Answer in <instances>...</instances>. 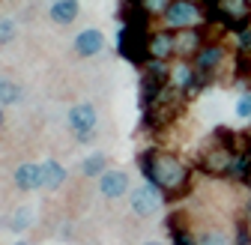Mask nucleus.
<instances>
[{"label":"nucleus","mask_w":251,"mask_h":245,"mask_svg":"<svg viewBox=\"0 0 251 245\" xmlns=\"http://www.w3.org/2000/svg\"><path fill=\"white\" fill-rule=\"evenodd\" d=\"M99 192H102V197H108V200L123 197L126 192H129V173H126V171H105V173L99 176Z\"/></svg>","instance_id":"0eeeda50"},{"label":"nucleus","mask_w":251,"mask_h":245,"mask_svg":"<svg viewBox=\"0 0 251 245\" xmlns=\"http://www.w3.org/2000/svg\"><path fill=\"white\" fill-rule=\"evenodd\" d=\"M27 224H30V209H27V206H21L15 216H12V230H24Z\"/></svg>","instance_id":"aec40b11"},{"label":"nucleus","mask_w":251,"mask_h":245,"mask_svg":"<svg viewBox=\"0 0 251 245\" xmlns=\"http://www.w3.org/2000/svg\"><path fill=\"white\" fill-rule=\"evenodd\" d=\"M102 48H105V36H102V30H96V27H87V30H81V33L75 36V45H72L75 57H81V60H87V57H96Z\"/></svg>","instance_id":"423d86ee"},{"label":"nucleus","mask_w":251,"mask_h":245,"mask_svg":"<svg viewBox=\"0 0 251 245\" xmlns=\"http://www.w3.org/2000/svg\"><path fill=\"white\" fill-rule=\"evenodd\" d=\"M3 120H6V114H3V105H0V129H3Z\"/></svg>","instance_id":"4be33fe9"},{"label":"nucleus","mask_w":251,"mask_h":245,"mask_svg":"<svg viewBox=\"0 0 251 245\" xmlns=\"http://www.w3.org/2000/svg\"><path fill=\"white\" fill-rule=\"evenodd\" d=\"M245 216H248V221H251V200H248V206H245Z\"/></svg>","instance_id":"5701e85b"},{"label":"nucleus","mask_w":251,"mask_h":245,"mask_svg":"<svg viewBox=\"0 0 251 245\" xmlns=\"http://www.w3.org/2000/svg\"><path fill=\"white\" fill-rule=\"evenodd\" d=\"M15 189L18 192H36L42 189V182H45V173H42V165L39 162H21L15 168Z\"/></svg>","instance_id":"39448f33"},{"label":"nucleus","mask_w":251,"mask_h":245,"mask_svg":"<svg viewBox=\"0 0 251 245\" xmlns=\"http://www.w3.org/2000/svg\"><path fill=\"white\" fill-rule=\"evenodd\" d=\"M201 48L203 45H201V33H198V30L185 27V30H179V33H174V54L179 60H192Z\"/></svg>","instance_id":"6e6552de"},{"label":"nucleus","mask_w":251,"mask_h":245,"mask_svg":"<svg viewBox=\"0 0 251 245\" xmlns=\"http://www.w3.org/2000/svg\"><path fill=\"white\" fill-rule=\"evenodd\" d=\"M245 179H248V186H251V168H248V176H245Z\"/></svg>","instance_id":"393cba45"},{"label":"nucleus","mask_w":251,"mask_h":245,"mask_svg":"<svg viewBox=\"0 0 251 245\" xmlns=\"http://www.w3.org/2000/svg\"><path fill=\"white\" fill-rule=\"evenodd\" d=\"M218 9H222L230 21H242L248 15V0H218Z\"/></svg>","instance_id":"4468645a"},{"label":"nucleus","mask_w":251,"mask_h":245,"mask_svg":"<svg viewBox=\"0 0 251 245\" xmlns=\"http://www.w3.org/2000/svg\"><path fill=\"white\" fill-rule=\"evenodd\" d=\"M42 173H45L42 189H48V192H57V189H63V182H66V168H63L57 159H48V162H42Z\"/></svg>","instance_id":"f8f14e48"},{"label":"nucleus","mask_w":251,"mask_h":245,"mask_svg":"<svg viewBox=\"0 0 251 245\" xmlns=\"http://www.w3.org/2000/svg\"><path fill=\"white\" fill-rule=\"evenodd\" d=\"M171 239H174V245H198V239H195V233H185V230H179V227H174V233H171Z\"/></svg>","instance_id":"412c9836"},{"label":"nucleus","mask_w":251,"mask_h":245,"mask_svg":"<svg viewBox=\"0 0 251 245\" xmlns=\"http://www.w3.org/2000/svg\"><path fill=\"white\" fill-rule=\"evenodd\" d=\"M12 39H15V24L9 18H0V48L9 45Z\"/></svg>","instance_id":"a211bd4d"},{"label":"nucleus","mask_w":251,"mask_h":245,"mask_svg":"<svg viewBox=\"0 0 251 245\" xmlns=\"http://www.w3.org/2000/svg\"><path fill=\"white\" fill-rule=\"evenodd\" d=\"M18 245H27V242H18Z\"/></svg>","instance_id":"a878e982"},{"label":"nucleus","mask_w":251,"mask_h":245,"mask_svg":"<svg viewBox=\"0 0 251 245\" xmlns=\"http://www.w3.org/2000/svg\"><path fill=\"white\" fill-rule=\"evenodd\" d=\"M15 102H21V87L12 78H0V105L9 108Z\"/></svg>","instance_id":"2eb2a0df"},{"label":"nucleus","mask_w":251,"mask_h":245,"mask_svg":"<svg viewBox=\"0 0 251 245\" xmlns=\"http://www.w3.org/2000/svg\"><path fill=\"white\" fill-rule=\"evenodd\" d=\"M105 171H108V156H102V152H93V156H87L81 162V173L90 179H99Z\"/></svg>","instance_id":"ddd939ff"},{"label":"nucleus","mask_w":251,"mask_h":245,"mask_svg":"<svg viewBox=\"0 0 251 245\" xmlns=\"http://www.w3.org/2000/svg\"><path fill=\"white\" fill-rule=\"evenodd\" d=\"M236 117H239V120H251V93L239 96V102H236Z\"/></svg>","instance_id":"6ab92c4d"},{"label":"nucleus","mask_w":251,"mask_h":245,"mask_svg":"<svg viewBox=\"0 0 251 245\" xmlns=\"http://www.w3.org/2000/svg\"><path fill=\"white\" fill-rule=\"evenodd\" d=\"M144 245H165V242H155V239H152V242H144Z\"/></svg>","instance_id":"b1692460"},{"label":"nucleus","mask_w":251,"mask_h":245,"mask_svg":"<svg viewBox=\"0 0 251 245\" xmlns=\"http://www.w3.org/2000/svg\"><path fill=\"white\" fill-rule=\"evenodd\" d=\"M138 3H141V12H147V15H165V9L174 0H138Z\"/></svg>","instance_id":"f3484780"},{"label":"nucleus","mask_w":251,"mask_h":245,"mask_svg":"<svg viewBox=\"0 0 251 245\" xmlns=\"http://www.w3.org/2000/svg\"><path fill=\"white\" fill-rule=\"evenodd\" d=\"M198 18H201V6L195 3V0H174V3L165 9V15H162L168 30H185V27H192Z\"/></svg>","instance_id":"7ed1b4c3"},{"label":"nucleus","mask_w":251,"mask_h":245,"mask_svg":"<svg viewBox=\"0 0 251 245\" xmlns=\"http://www.w3.org/2000/svg\"><path fill=\"white\" fill-rule=\"evenodd\" d=\"M129 203H132V212H135V216H141V219H152L155 212L162 209V195H159V189H155L152 182H144V186L132 189Z\"/></svg>","instance_id":"20e7f679"},{"label":"nucleus","mask_w":251,"mask_h":245,"mask_svg":"<svg viewBox=\"0 0 251 245\" xmlns=\"http://www.w3.org/2000/svg\"><path fill=\"white\" fill-rule=\"evenodd\" d=\"M69 126H72V132H75V138H78L81 144L93 141V135H96V126H99V114H96V108H93L90 102L72 105V108H69Z\"/></svg>","instance_id":"f03ea898"},{"label":"nucleus","mask_w":251,"mask_h":245,"mask_svg":"<svg viewBox=\"0 0 251 245\" xmlns=\"http://www.w3.org/2000/svg\"><path fill=\"white\" fill-rule=\"evenodd\" d=\"M78 12H81L78 0H54L51 9H48V15H51L54 24H72L78 18Z\"/></svg>","instance_id":"9b49d317"},{"label":"nucleus","mask_w":251,"mask_h":245,"mask_svg":"<svg viewBox=\"0 0 251 245\" xmlns=\"http://www.w3.org/2000/svg\"><path fill=\"white\" fill-rule=\"evenodd\" d=\"M198 245H233V242H230V233L225 230H206L198 236Z\"/></svg>","instance_id":"dca6fc26"},{"label":"nucleus","mask_w":251,"mask_h":245,"mask_svg":"<svg viewBox=\"0 0 251 245\" xmlns=\"http://www.w3.org/2000/svg\"><path fill=\"white\" fill-rule=\"evenodd\" d=\"M141 171L147 176V182H152L159 192H179L185 186V168L176 156H171V152H159V149H150L141 156Z\"/></svg>","instance_id":"f257e3e1"},{"label":"nucleus","mask_w":251,"mask_h":245,"mask_svg":"<svg viewBox=\"0 0 251 245\" xmlns=\"http://www.w3.org/2000/svg\"><path fill=\"white\" fill-rule=\"evenodd\" d=\"M225 63V48L222 45H203L198 54H195V69L201 72V75H209V72H215L218 66Z\"/></svg>","instance_id":"1a4fd4ad"},{"label":"nucleus","mask_w":251,"mask_h":245,"mask_svg":"<svg viewBox=\"0 0 251 245\" xmlns=\"http://www.w3.org/2000/svg\"><path fill=\"white\" fill-rule=\"evenodd\" d=\"M147 54L152 60H168L174 54V33H165V30H159V33H152L150 42H147Z\"/></svg>","instance_id":"9d476101"},{"label":"nucleus","mask_w":251,"mask_h":245,"mask_svg":"<svg viewBox=\"0 0 251 245\" xmlns=\"http://www.w3.org/2000/svg\"><path fill=\"white\" fill-rule=\"evenodd\" d=\"M248 6H251V0H248Z\"/></svg>","instance_id":"bb28decb"}]
</instances>
